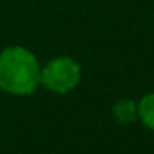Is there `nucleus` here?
<instances>
[{
  "label": "nucleus",
  "mask_w": 154,
  "mask_h": 154,
  "mask_svg": "<svg viewBox=\"0 0 154 154\" xmlns=\"http://www.w3.org/2000/svg\"><path fill=\"white\" fill-rule=\"evenodd\" d=\"M42 65L33 51L9 45L0 51V89L13 96H29L40 85Z\"/></svg>",
  "instance_id": "f257e3e1"
},
{
  "label": "nucleus",
  "mask_w": 154,
  "mask_h": 154,
  "mask_svg": "<svg viewBox=\"0 0 154 154\" xmlns=\"http://www.w3.org/2000/svg\"><path fill=\"white\" fill-rule=\"evenodd\" d=\"M82 80V65L72 56L60 54L51 58L45 65H42L40 85L54 94H67L78 87Z\"/></svg>",
  "instance_id": "f03ea898"
},
{
  "label": "nucleus",
  "mask_w": 154,
  "mask_h": 154,
  "mask_svg": "<svg viewBox=\"0 0 154 154\" xmlns=\"http://www.w3.org/2000/svg\"><path fill=\"white\" fill-rule=\"evenodd\" d=\"M112 118L122 125L138 122V102L132 98H122L112 105Z\"/></svg>",
  "instance_id": "7ed1b4c3"
},
{
  "label": "nucleus",
  "mask_w": 154,
  "mask_h": 154,
  "mask_svg": "<svg viewBox=\"0 0 154 154\" xmlns=\"http://www.w3.org/2000/svg\"><path fill=\"white\" fill-rule=\"evenodd\" d=\"M138 122L149 131H154V91L138 100Z\"/></svg>",
  "instance_id": "20e7f679"
}]
</instances>
